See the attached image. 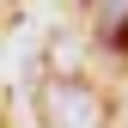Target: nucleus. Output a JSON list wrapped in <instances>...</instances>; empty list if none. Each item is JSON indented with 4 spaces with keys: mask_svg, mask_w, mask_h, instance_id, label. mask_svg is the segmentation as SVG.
<instances>
[{
    "mask_svg": "<svg viewBox=\"0 0 128 128\" xmlns=\"http://www.w3.org/2000/svg\"><path fill=\"white\" fill-rule=\"evenodd\" d=\"M0 128H6V122H0Z\"/></svg>",
    "mask_w": 128,
    "mask_h": 128,
    "instance_id": "3",
    "label": "nucleus"
},
{
    "mask_svg": "<svg viewBox=\"0 0 128 128\" xmlns=\"http://www.w3.org/2000/svg\"><path fill=\"white\" fill-rule=\"evenodd\" d=\"M43 122L49 128H110V110L98 98V86L92 79H79V73H55V79H43Z\"/></svg>",
    "mask_w": 128,
    "mask_h": 128,
    "instance_id": "1",
    "label": "nucleus"
},
{
    "mask_svg": "<svg viewBox=\"0 0 128 128\" xmlns=\"http://www.w3.org/2000/svg\"><path fill=\"white\" fill-rule=\"evenodd\" d=\"M92 12H98L104 24H116V18H128V0H86Z\"/></svg>",
    "mask_w": 128,
    "mask_h": 128,
    "instance_id": "2",
    "label": "nucleus"
}]
</instances>
